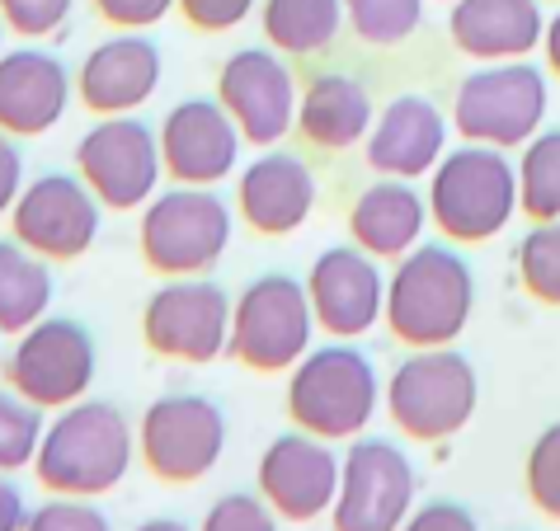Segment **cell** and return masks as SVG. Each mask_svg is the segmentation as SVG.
Listing matches in <instances>:
<instances>
[{
  "label": "cell",
  "instance_id": "obj_1",
  "mask_svg": "<svg viewBox=\"0 0 560 531\" xmlns=\"http://www.w3.org/2000/svg\"><path fill=\"white\" fill-rule=\"evenodd\" d=\"M137 461V428L114 400H75L48 418L34 475L61 498H104L128 480Z\"/></svg>",
  "mask_w": 560,
  "mask_h": 531
},
{
  "label": "cell",
  "instance_id": "obj_2",
  "mask_svg": "<svg viewBox=\"0 0 560 531\" xmlns=\"http://www.w3.org/2000/svg\"><path fill=\"white\" fill-rule=\"evenodd\" d=\"M476 310V273L453 240H419L386 273V330L406 349L457 343Z\"/></svg>",
  "mask_w": 560,
  "mask_h": 531
},
{
  "label": "cell",
  "instance_id": "obj_3",
  "mask_svg": "<svg viewBox=\"0 0 560 531\" xmlns=\"http://www.w3.org/2000/svg\"><path fill=\"white\" fill-rule=\"evenodd\" d=\"M429 222L453 245H486L518 216V161L500 146L466 142L429 169Z\"/></svg>",
  "mask_w": 560,
  "mask_h": 531
},
{
  "label": "cell",
  "instance_id": "obj_4",
  "mask_svg": "<svg viewBox=\"0 0 560 531\" xmlns=\"http://www.w3.org/2000/svg\"><path fill=\"white\" fill-rule=\"evenodd\" d=\"M382 404V377L372 357L349 339L320 343L288 371V418L292 428L316 433L325 442H349L368 433Z\"/></svg>",
  "mask_w": 560,
  "mask_h": 531
},
{
  "label": "cell",
  "instance_id": "obj_5",
  "mask_svg": "<svg viewBox=\"0 0 560 531\" xmlns=\"http://www.w3.org/2000/svg\"><path fill=\"white\" fill-rule=\"evenodd\" d=\"M236 236V208L217 189H155L137 222V249L142 263L161 278H203L212 273Z\"/></svg>",
  "mask_w": 560,
  "mask_h": 531
},
{
  "label": "cell",
  "instance_id": "obj_6",
  "mask_svg": "<svg viewBox=\"0 0 560 531\" xmlns=\"http://www.w3.org/2000/svg\"><path fill=\"white\" fill-rule=\"evenodd\" d=\"M382 404L392 424L410 437V442H443L457 437L471 424L480 404V377L476 363L453 343L443 349H410L382 386Z\"/></svg>",
  "mask_w": 560,
  "mask_h": 531
},
{
  "label": "cell",
  "instance_id": "obj_7",
  "mask_svg": "<svg viewBox=\"0 0 560 531\" xmlns=\"http://www.w3.org/2000/svg\"><path fill=\"white\" fill-rule=\"evenodd\" d=\"M551 85L547 71L533 61H486L462 75L453 95V128L462 142L518 151L547 128Z\"/></svg>",
  "mask_w": 560,
  "mask_h": 531
},
{
  "label": "cell",
  "instance_id": "obj_8",
  "mask_svg": "<svg viewBox=\"0 0 560 531\" xmlns=\"http://www.w3.org/2000/svg\"><path fill=\"white\" fill-rule=\"evenodd\" d=\"M316 316H311L306 283L292 273H259L231 296V339L226 353L241 367L278 377L292 371L298 357L311 349Z\"/></svg>",
  "mask_w": 560,
  "mask_h": 531
},
{
  "label": "cell",
  "instance_id": "obj_9",
  "mask_svg": "<svg viewBox=\"0 0 560 531\" xmlns=\"http://www.w3.org/2000/svg\"><path fill=\"white\" fill-rule=\"evenodd\" d=\"M226 451V410L198 390H165L137 418V461L161 484H198Z\"/></svg>",
  "mask_w": 560,
  "mask_h": 531
},
{
  "label": "cell",
  "instance_id": "obj_10",
  "mask_svg": "<svg viewBox=\"0 0 560 531\" xmlns=\"http://www.w3.org/2000/svg\"><path fill=\"white\" fill-rule=\"evenodd\" d=\"M5 386L20 390L28 404L38 410H67V404L85 400L90 386H95V371H100V349H95V334L85 330L81 320L71 316H43L34 320L24 334H14L5 363Z\"/></svg>",
  "mask_w": 560,
  "mask_h": 531
},
{
  "label": "cell",
  "instance_id": "obj_11",
  "mask_svg": "<svg viewBox=\"0 0 560 531\" xmlns=\"http://www.w3.org/2000/svg\"><path fill=\"white\" fill-rule=\"evenodd\" d=\"M419 471L410 451L377 433L349 437L339 457V494H335V531H400L415 512Z\"/></svg>",
  "mask_w": 560,
  "mask_h": 531
},
{
  "label": "cell",
  "instance_id": "obj_12",
  "mask_svg": "<svg viewBox=\"0 0 560 531\" xmlns=\"http://www.w3.org/2000/svg\"><path fill=\"white\" fill-rule=\"evenodd\" d=\"M75 175L90 184V193H95L108 212L147 208L165 175L161 137L137 114L100 118L95 128H85L81 142H75Z\"/></svg>",
  "mask_w": 560,
  "mask_h": 531
},
{
  "label": "cell",
  "instance_id": "obj_13",
  "mask_svg": "<svg viewBox=\"0 0 560 531\" xmlns=\"http://www.w3.org/2000/svg\"><path fill=\"white\" fill-rule=\"evenodd\" d=\"M142 339L155 357L203 367L226 353L231 296L212 278H165L142 306Z\"/></svg>",
  "mask_w": 560,
  "mask_h": 531
},
{
  "label": "cell",
  "instance_id": "obj_14",
  "mask_svg": "<svg viewBox=\"0 0 560 531\" xmlns=\"http://www.w3.org/2000/svg\"><path fill=\"white\" fill-rule=\"evenodd\" d=\"M104 202L90 193V184L67 169L24 179L20 198L10 208V236L28 245L48 263H75L100 240Z\"/></svg>",
  "mask_w": 560,
  "mask_h": 531
},
{
  "label": "cell",
  "instance_id": "obj_15",
  "mask_svg": "<svg viewBox=\"0 0 560 531\" xmlns=\"http://www.w3.org/2000/svg\"><path fill=\"white\" fill-rule=\"evenodd\" d=\"M217 104L236 118L250 146H278L298 128V75H292L288 57L273 52L269 43L236 48L217 71Z\"/></svg>",
  "mask_w": 560,
  "mask_h": 531
},
{
  "label": "cell",
  "instance_id": "obj_16",
  "mask_svg": "<svg viewBox=\"0 0 560 531\" xmlns=\"http://www.w3.org/2000/svg\"><path fill=\"white\" fill-rule=\"evenodd\" d=\"M306 296L316 330H325L330 339H363L386 310L382 259H372L353 240L325 245L306 269Z\"/></svg>",
  "mask_w": 560,
  "mask_h": 531
},
{
  "label": "cell",
  "instance_id": "obj_17",
  "mask_svg": "<svg viewBox=\"0 0 560 531\" xmlns=\"http://www.w3.org/2000/svg\"><path fill=\"white\" fill-rule=\"evenodd\" d=\"M161 165L175 184H194V189H217L222 179L236 175L241 165V146L245 137L236 128V118L222 104L194 95L179 99L170 114L161 118Z\"/></svg>",
  "mask_w": 560,
  "mask_h": 531
},
{
  "label": "cell",
  "instance_id": "obj_18",
  "mask_svg": "<svg viewBox=\"0 0 560 531\" xmlns=\"http://www.w3.org/2000/svg\"><path fill=\"white\" fill-rule=\"evenodd\" d=\"M339 494V457L335 442L316 433H278L259 457V498L283 522H316L335 508Z\"/></svg>",
  "mask_w": 560,
  "mask_h": 531
},
{
  "label": "cell",
  "instance_id": "obj_19",
  "mask_svg": "<svg viewBox=\"0 0 560 531\" xmlns=\"http://www.w3.org/2000/svg\"><path fill=\"white\" fill-rule=\"evenodd\" d=\"M161 75L165 57L147 38V28H118L114 38H104L85 52L81 71H75V99L95 118L137 114L161 90Z\"/></svg>",
  "mask_w": 560,
  "mask_h": 531
},
{
  "label": "cell",
  "instance_id": "obj_20",
  "mask_svg": "<svg viewBox=\"0 0 560 531\" xmlns=\"http://www.w3.org/2000/svg\"><path fill=\"white\" fill-rule=\"evenodd\" d=\"M316 212V175L298 151L264 146L236 179V216L255 236H292Z\"/></svg>",
  "mask_w": 560,
  "mask_h": 531
},
{
  "label": "cell",
  "instance_id": "obj_21",
  "mask_svg": "<svg viewBox=\"0 0 560 531\" xmlns=\"http://www.w3.org/2000/svg\"><path fill=\"white\" fill-rule=\"evenodd\" d=\"M75 75L57 52L24 43L0 52V132L10 137H43L52 132L71 108Z\"/></svg>",
  "mask_w": 560,
  "mask_h": 531
},
{
  "label": "cell",
  "instance_id": "obj_22",
  "mask_svg": "<svg viewBox=\"0 0 560 531\" xmlns=\"http://www.w3.org/2000/svg\"><path fill=\"white\" fill-rule=\"evenodd\" d=\"M447 151V114L429 95H396L372 118L363 142V161L372 175L386 179H419L443 161Z\"/></svg>",
  "mask_w": 560,
  "mask_h": 531
},
{
  "label": "cell",
  "instance_id": "obj_23",
  "mask_svg": "<svg viewBox=\"0 0 560 531\" xmlns=\"http://www.w3.org/2000/svg\"><path fill=\"white\" fill-rule=\"evenodd\" d=\"M547 10L541 0H453L447 38L471 61H523L541 48Z\"/></svg>",
  "mask_w": 560,
  "mask_h": 531
},
{
  "label": "cell",
  "instance_id": "obj_24",
  "mask_svg": "<svg viewBox=\"0 0 560 531\" xmlns=\"http://www.w3.org/2000/svg\"><path fill=\"white\" fill-rule=\"evenodd\" d=\"M429 202L415 189V179H386L377 175L349 208V240L368 249L372 259H400L424 240Z\"/></svg>",
  "mask_w": 560,
  "mask_h": 531
},
{
  "label": "cell",
  "instance_id": "obj_25",
  "mask_svg": "<svg viewBox=\"0 0 560 531\" xmlns=\"http://www.w3.org/2000/svg\"><path fill=\"white\" fill-rule=\"evenodd\" d=\"M372 95L349 71H320L311 75L298 95V132L316 151H349L368 142L372 132Z\"/></svg>",
  "mask_w": 560,
  "mask_h": 531
},
{
  "label": "cell",
  "instance_id": "obj_26",
  "mask_svg": "<svg viewBox=\"0 0 560 531\" xmlns=\"http://www.w3.org/2000/svg\"><path fill=\"white\" fill-rule=\"evenodd\" d=\"M259 28L288 61L316 57L345 34V0H259Z\"/></svg>",
  "mask_w": 560,
  "mask_h": 531
},
{
  "label": "cell",
  "instance_id": "obj_27",
  "mask_svg": "<svg viewBox=\"0 0 560 531\" xmlns=\"http://www.w3.org/2000/svg\"><path fill=\"white\" fill-rule=\"evenodd\" d=\"M52 263L14 236H0V334H24L52 310Z\"/></svg>",
  "mask_w": 560,
  "mask_h": 531
},
{
  "label": "cell",
  "instance_id": "obj_28",
  "mask_svg": "<svg viewBox=\"0 0 560 531\" xmlns=\"http://www.w3.org/2000/svg\"><path fill=\"white\" fill-rule=\"evenodd\" d=\"M518 212L527 222L560 216V128H541L518 161Z\"/></svg>",
  "mask_w": 560,
  "mask_h": 531
},
{
  "label": "cell",
  "instance_id": "obj_29",
  "mask_svg": "<svg viewBox=\"0 0 560 531\" xmlns=\"http://www.w3.org/2000/svg\"><path fill=\"white\" fill-rule=\"evenodd\" d=\"M345 24L368 48H400L424 24V0H345Z\"/></svg>",
  "mask_w": 560,
  "mask_h": 531
},
{
  "label": "cell",
  "instance_id": "obj_30",
  "mask_svg": "<svg viewBox=\"0 0 560 531\" xmlns=\"http://www.w3.org/2000/svg\"><path fill=\"white\" fill-rule=\"evenodd\" d=\"M518 283L537 306H560V216L533 222L518 240Z\"/></svg>",
  "mask_w": 560,
  "mask_h": 531
},
{
  "label": "cell",
  "instance_id": "obj_31",
  "mask_svg": "<svg viewBox=\"0 0 560 531\" xmlns=\"http://www.w3.org/2000/svg\"><path fill=\"white\" fill-rule=\"evenodd\" d=\"M43 414H48V410L28 404L20 390L0 386V471H5V475L34 465L43 428H48V418H43Z\"/></svg>",
  "mask_w": 560,
  "mask_h": 531
},
{
  "label": "cell",
  "instance_id": "obj_32",
  "mask_svg": "<svg viewBox=\"0 0 560 531\" xmlns=\"http://www.w3.org/2000/svg\"><path fill=\"white\" fill-rule=\"evenodd\" d=\"M523 484H527L533 508L547 512L551 522H560V418L533 437L527 461H523Z\"/></svg>",
  "mask_w": 560,
  "mask_h": 531
},
{
  "label": "cell",
  "instance_id": "obj_33",
  "mask_svg": "<svg viewBox=\"0 0 560 531\" xmlns=\"http://www.w3.org/2000/svg\"><path fill=\"white\" fill-rule=\"evenodd\" d=\"M75 10V0H0V20H5V28L14 38H52L67 28Z\"/></svg>",
  "mask_w": 560,
  "mask_h": 531
},
{
  "label": "cell",
  "instance_id": "obj_34",
  "mask_svg": "<svg viewBox=\"0 0 560 531\" xmlns=\"http://www.w3.org/2000/svg\"><path fill=\"white\" fill-rule=\"evenodd\" d=\"M24 531H114L108 512L95 504V498H61L52 494L48 504L28 508Z\"/></svg>",
  "mask_w": 560,
  "mask_h": 531
},
{
  "label": "cell",
  "instance_id": "obj_35",
  "mask_svg": "<svg viewBox=\"0 0 560 531\" xmlns=\"http://www.w3.org/2000/svg\"><path fill=\"white\" fill-rule=\"evenodd\" d=\"M278 512L264 504L259 494H222L217 504L203 512V527L198 531H278Z\"/></svg>",
  "mask_w": 560,
  "mask_h": 531
},
{
  "label": "cell",
  "instance_id": "obj_36",
  "mask_svg": "<svg viewBox=\"0 0 560 531\" xmlns=\"http://www.w3.org/2000/svg\"><path fill=\"white\" fill-rule=\"evenodd\" d=\"M259 0H175V10L184 14V24L198 34H231L255 14Z\"/></svg>",
  "mask_w": 560,
  "mask_h": 531
},
{
  "label": "cell",
  "instance_id": "obj_37",
  "mask_svg": "<svg viewBox=\"0 0 560 531\" xmlns=\"http://www.w3.org/2000/svg\"><path fill=\"white\" fill-rule=\"evenodd\" d=\"M90 5H95L100 20L114 24V28H151L175 10V0H90Z\"/></svg>",
  "mask_w": 560,
  "mask_h": 531
},
{
  "label": "cell",
  "instance_id": "obj_38",
  "mask_svg": "<svg viewBox=\"0 0 560 531\" xmlns=\"http://www.w3.org/2000/svg\"><path fill=\"white\" fill-rule=\"evenodd\" d=\"M400 531H480V522L471 518V508L453 504V498H429L410 512Z\"/></svg>",
  "mask_w": 560,
  "mask_h": 531
},
{
  "label": "cell",
  "instance_id": "obj_39",
  "mask_svg": "<svg viewBox=\"0 0 560 531\" xmlns=\"http://www.w3.org/2000/svg\"><path fill=\"white\" fill-rule=\"evenodd\" d=\"M24 189V155H20V137L0 132V222L10 216L14 198Z\"/></svg>",
  "mask_w": 560,
  "mask_h": 531
},
{
  "label": "cell",
  "instance_id": "obj_40",
  "mask_svg": "<svg viewBox=\"0 0 560 531\" xmlns=\"http://www.w3.org/2000/svg\"><path fill=\"white\" fill-rule=\"evenodd\" d=\"M24 522H28V498L14 484V475L0 471V531H24Z\"/></svg>",
  "mask_w": 560,
  "mask_h": 531
},
{
  "label": "cell",
  "instance_id": "obj_41",
  "mask_svg": "<svg viewBox=\"0 0 560 531\" xmlns=\"http://www.w3.org/2000/svg\"><path fill=\"white\" fill-rule=\"evenodd\" d=\"M541 52H547L551 75H560V5H556V14L547 20V34H541Z\"/></svg>",
  "mask_w": 560,
  "mask_h": 531
},
{
  "label": "cell",
  "instance_id": "obj_42",
  "mask_svg": "<svg viewBox=\"0 0 560 531\" xmlns=\"http://www.w3.org/2000/svg\"><path fill=\"white\" fill-rule=\"evenodd\" d=\"M132 531H194V527L179 522V518H147V522H137Z\"/></svg>",
  "mask_w": 560,
  "mask_h": 531
},
{
  "label": "cell",
  "instance_id": "obj_43",
  "mask_svg": "<svg viewBox=\"0 0 560 531\" xmlns=\"http://www.w3.org/2000/svg\"><path fill=\"white\" fill-rule=\"evenodd\" d=\"M5 34H10V28H5V20H0V52H5Z\"/></svg>",
  "mask_w": 560,
  "mask_h": 531
},
{
  "label": "cell",
  "instance_id": "obj_44",
  "mask_svg": "<svg viewBox=\"0 0 560 531\" xmlns=\"http://www.w3.org/2000/svg\"><path fill=\"white\" fill-rule=\"evenodd\" d=\"M447 5H453V0H447Z\"/></svg>",
  "mask_w": 560,
  "mask_h": 531
},
{
  "label": "cell",
  "instance_id": "obj_45",
  "mask_svg": "<svg viewBox=\"0 0 560 531\" xmlns=\"http://www.w3.org/2000/svg\"><path fill=\"white\" fill-rule=\"evenodd\" d=\"M556 5H560V0H556Z\"/></svg>",
  "mask_w": 560,
  "mask_h": 531
}]
</instances>
